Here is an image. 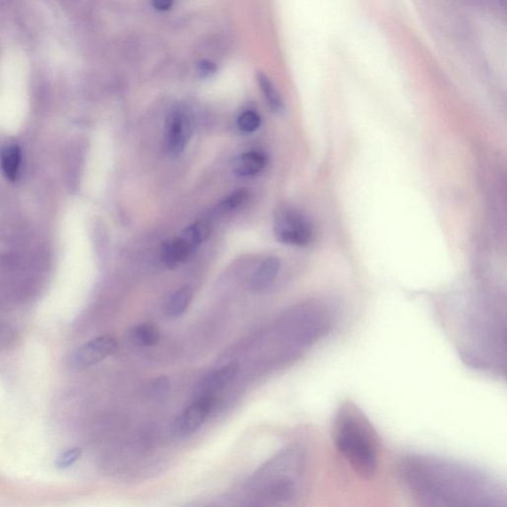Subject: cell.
<instances>
[{
  "label": "cell",
  "instance_id": "cell-9",
  "mask_svg": "<svg viewBox=\"0 0 507 507\" xmlns=\"http://www.w3.org/2000/svg\"><path fill=\"white\" fill-rule=\"evenodd\" d=\"M192 250L180 236L166 242L162 249V262L169 269H173L189 258Z\"/></svg>",
  "mask_w": 507,
  "mask_h": 507
},
{
  "label": "cell",
  "instance_id": "cell-10",
  "mask_svg": "<svg viewBox=\"0 0 507 507\" xmlns=\"http://www.w3.org/2000/svg\"><path fill=\"white\" fill-rule=\"evenodd\" d=\"M22 153L16 144H9L0 153V168L7 180H17L20 177Z\"/></svg>",
  "mask_w": 507,
  "mask_h": 507
},
{
  "label": "cell",
  "instance_id": "cell-12",
  "mask_svg": "<svg viewBox=\"0 0 507 507\" xmlns=\"http://www.w3.org/2000/svg\"><path fill=\"white\" fill-rule=\"evenodd\" d=\"M257 81L270 108L274 114H283L286 108L285 102L271 79L263 72H258Z\"/></svg>",
  "mask_w": 507,
  "mask_h": 507
},
{
  "label": "cell",
  "instance_id": "cell-18",
  "mask_svg": "<svg viewBox=\"0 0 507 507\" xmlns=\"http://www.w3.org/2000/svg\"><path fill=\"white\" fill-rule=\"evenodd\" d=\"M81 456V448H70V449L65 450V452H63L62 454L58 457L57 461H56V466H57L58 469L69 468V467L77 463Z\"/></svg>",
  "mask_w": 507,
  "mask_h": 507
},
{
  "label": "cell",
  "instance_id": "cell-7",
  "mask_svg": "<svg viewBox=\"0 0 507 507\" xmlns=\"http://www.w3.org/2000/svg\"><path fill=\"white\" fill-rule=\"evenodd\" d=\"M238 372L239 366L236 363L228 364L220 368H216L201 380L196 389L197 396H214L215 393L223 391L236 379Z\"/></svg>",
  "mask_w": 507,
  "mask_h": 507
},
{
  "label": "cell",
  "instance_id": "cell-13",
  "mask_svg": "<svg viewBox=\"0 0 507 507\" xmlns=\"http://www.w3.org/2000/svg\"><path fill=\"white\" fill-rule=\"evenodd\" d=\"M192 295H194V292L189 286H184L173 292L169 300L168 306H166L169 315L173 318L184 315L192 302Z\"/></svg>",
  "mask_w": 507,
  "mask_h": 507
},
{
  "label": "cell",
  "instance_id": "cell-15",
  "mask_svg": "<svg viewBox=\"0 0 507 507\" xmlns=\"http://www.w3.org/2000/svg\"><path fill=\"white\" fill-rule=\"evenodd\" d=\"M249 198V192L247 189H238L232 192L228 196L224 199L218 205V210L222 213H229L232 211L238 210L242 205L246 203Z\"/></svg>",
  "mask_w": 507,
  "mask_h": 507
},
{
  "label": "cell",
  "instance_id": "cell-20",
  "mask_svg": "<svg viewBox=\"0 0 507 507\" xmlns=\"http://www.w3.org/2000/svg\"><path fill=\"white\" fill-rule=\"evenodd\" d=\"M197 72L201 77H208L212 76L216 72V65L214 63L210 61H201L197 65Z\"/></svg>",
  "mask_w": 507,
  "mask_h": 507
},
{
  "label": "cell",
  "instance_id": "cell-19",
  "mask_svg": "<svg viewBox=\"0 0 507 507\" xmlns=\"http://www.w3.org/2000/svg\"><path fill=\"white\" fill-rule=\"evenodd\" d=\"M169 389H170L169 380L166 377H159V379L155 380V382L152 384V396L161 398V396H164L168 393Z\"/></svg>",
  "mask_w": 507,
  "mask_h": 507
},
{
  "label": "cell",
  "instance_id": "cell-6",
  "mask_svg": "<svg viewBox=\"0 0 507 507\" xmlns=\"http://www.w3.org/2000/svg\"><path fill=\"white\" fill-rule=\"evenodd\" d=\"M192 134L190 116L184 110H175L166 120V147L173 155H180L189 144Z\"/></svg>",
  "mask_w": 507,
  "mask_h": 507
},
{
  "label": "cell",
  "instance_id": "cell-2",
  "mask_svg": "<svg viewBox=\"0 0 507 507\" xmlns=\"http://www.w3.org/2000/svg\"><path fill=\"white\" fill-rule=\"evenodd\" d=\"M332 438L338 453L357 476L363 480L375 478L380 463L379 434L360 406L351 400L339 405Z\"/></svg>",
  "mask_w": 507,
  "mask_h": 507
},
{
  "label": "cell",
  "instance_id": "cell-16",
  "mask_svg": "<svg viewBox=\"0 0 507 507\" xmlns=\"http://www.w3.org/2000/svg\"><path fill=\"white\" fill-rule=\"evenodd\" d=\"M260 117L257 112L248 110L242 114L238 118V127L243 133H253L259 129Z\"/></svg>",
  "mask_w": 507,
  "mask_h": 507
},
{
  "label": "cell",
  "instance_id": "cell-17",
  "mask_svg": "<svg viewBox=\"0 0 507 507\" xmlns=\"http://www.w3.org/2000/svg\"><path fill=\"white\" fill-rule=\"evenodd\" d=\"M17 340V333L13 326L0 320V350L13 348Z\"/></svg>",
  "mask_w": 507,
  "mask_h": 507
},
{
  "label": "cell",
  "instance_id": "cell-14",
  "mask_svg": "<svg viewBox=\"0 0 507 507\" xmlns=\"http://www.w3.org/2000/svg\"><path fill=\"white\" fill-rule=\"evenodd\" d=\"M131 336L139 346L154 347L159 341V331L155 324L143 323L134 328Z\"/></svg>",
  "mask_w": 507,
  "mask_h": 507
},
{
  "label": "cell",
  "instance_id": "cell-1",
  "mask_svg": "<svg viewBox=\"0 0 507 507\" xmlns=\"http://www.w3.org/2000/svg\"><path fill=\"white\" fill-rule=\"evenodd\" d=\"M401 483L419 506L504 507L506 490L482 469L430 455H408L400 465Z\"/></svg>",
  "mask_w": 507,
  "mask_h": 507
},
{
  "label": "cell",
  "instance_id": "cell-21",
  "mask_svg": "<svg viewBox=\"0 0 507 507\" xmlns=\"http://www.w3.org/2000/svg\"><path fill=\"white\" fill-rule=\"evenodd\" d=\"M153 6L159 11H166L173 6V0H152Z\"/></svg>",
  "mask_w": 507,
  "mask_h": 507
},
{
  "label": "cell",
  "instance_id": "cell-8",
  "mask_svg": "<svg viewBox=\"0 0 507 507\" xmlns=\"http://www.w3.org/2000/svg\"><path fill=\"white\" fill-rule=\"evenodd\" d=\"M267 165V159L260 152L251 151L242 154L234 161L233 171L238 177L251 178L258 175Z\"/></svg>",
  "mask_w": 507,
  "mask_h": 507
},
{
  "label": "cell",
  "instance_id": "cell-3",
  "mask_svg": "<svg viewBox=\"0 0 507 507\" xmlns=\"http://www.w3.org/2000/svg\"><path fill=\"white\" fill-rule=\"evenodd\" d=\"M274 231L281 243L295 247H306L314 237L311 220L304 213L293 208H283L276 213Z\"/></svg>",
  "mask_w": 507,
  "mask_h": 507
},
{
  "label": "cell",
  "instance_id": "cell-4",
  "mask_svg": "<svg viewBox=\"0 0 507 507\" xmlns=\"http://www.w3.org/2000/svg\"><path fill=\"white\" fill-rule=\"evenodd\" d=\"M214 405V396H197L196 400L173 421V433L178 438L187 437L196 433L210 414Z\"/></svg>",
  "mask_w": 507,
  "mask_h": 507
},
{
  "label": "cell",
  "instance_id": "cell-11",
  "mask_svg": "<svg viewBox=\"0 0 507 507\" xmlns=\"http://www.w3.org/2000/svg\"><path fill=\"white\" fill-rule=\"evenodd\" d=\"M281 263L276 257H269L263 260L252 279V288L258 292L266 290L278 276Z\"/></svg>",
  "mask_w": 507,
  "mask_h": 507
},
{
  "label": "cell",
  "instance_id": "cell-5",
  "mask_svg": "<svg viewBox=\"0 0 507 507\" xmlns=\"http://www.w3.org/2000/svg\"><path fill=\"white\" fill-rule=\"evenodd\" d=\"M117 341L114 337L100 336L81 345L70 358L72 367L84 368L100 363L116 351Z\"/></svg>",
  "mask_w": 507,
  "mask_h": 507
}]
</instances>
